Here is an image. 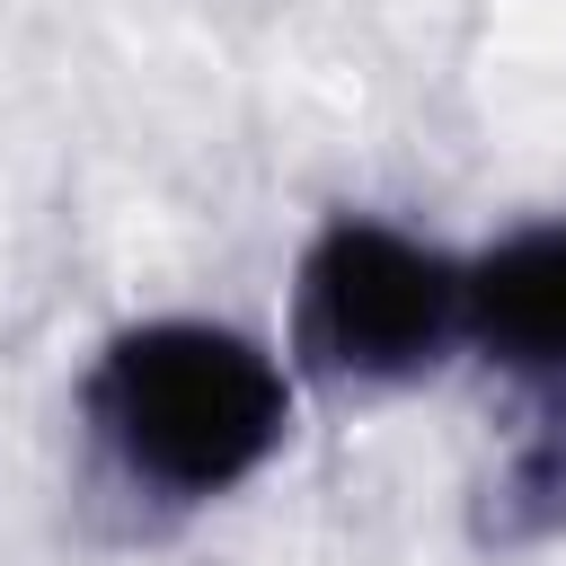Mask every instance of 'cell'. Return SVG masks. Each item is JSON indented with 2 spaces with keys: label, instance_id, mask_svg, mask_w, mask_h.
<instances>
[{
  "label": "cell",
  "instance_id": "obj_3",
  "mask_svg": "<svg viewBox=\"0 0 566 566\" xmlns=\"http://www.w3.org/2000/svg\"><path fill=\"white\" fill-rule=\"evenodd\" d=\"M460 310L478 345L513 371H566V230H522L504 239L469 283Z\"/></svg>",
  "mask_w": 566,
  "mask_h": 566
},
{
  "label": "cell",
  "instance_id": "obj_2",
  "mask_svg": "<svg viewBox=\"0 0 566 566\" xmlns=\"http://www.w3.org/2000/svg\"><path fill=\"white\" fill-rule=\"evenodd\" d=\"M451 318H460V274L380 221H336L301 265V345L336 380L424 371Z\"/></svg>",
  "mask_w": 566,
  "mask_h": 566
},
{
  "label": "cell",
  "instance_id": "obj_1",
  "mask_svg": "<svg viewBox=\"0 0 566 566\" xmlns=\"http://www.w3.org/2000/svg\"><path fill=\"white\" fill-rule=\"evenodd\" d=\"M88 407H97L106 442L124 451V469L168 495H212V486L248 478L283 433L274 363L248 336L195 327V318L115 336Z\"/></svg>",
  "mask_w": 566,
  "mask_h": 566
}]
</instances>
